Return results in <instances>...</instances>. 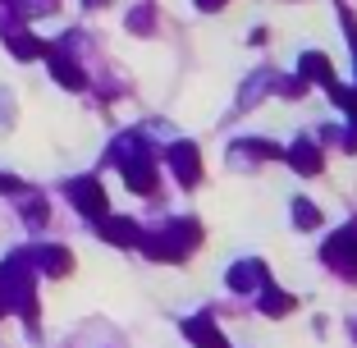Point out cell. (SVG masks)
Returning a JSON list of instances; mask_svg holds the SVG:
<instances>
[{"label":"cell","mask_w":357,"mask_h":348,"mask_svg":"<svg viewBox=\"0 0 357 348\" xmlns=\"http://www.w3.org/2000/svg\"><path fill=\"white\" fill-rule=\"evenodd\" d=\"M188 339L192 344H202V348H225V339H220V330L211 326V317H197V321H188Z\"/></svg>","instance_id":"9c48e42d"},{"label":"cell","mask_w":357,"mask_h":348,"mask_svg":"<svg viewBox=\"0 0 357 348\" xmlns=\"http://www.w3.org/2000/svg\"><path fill=\"white\" fill-rule=\"evenodd\" d=\"M294 215H298V225H303V229L321 225V211H316V206H307V202H298V206H294Z\"/></svg>","instance_id":"5bb4252c"},{"label":"cell","mask_w":357,"mask_h":348,"mask_svg":"<svg viewBox=\"0 0 357 348\" xmlns=\"http://www.w3.org/2000/svg\"><path fill=\"white\" fill-rule=\"evenodd\" d=\"M28 262H37L46 275H69V266H74V257L64 252V248H37V252L28 257Z\"/></svg>","instance_id":"ba28073f"},{"label":"cell","mask_w":357,"mask_h":348,"mask_svg":"<svg viewBox=\"0 0 357 348\" xmlns=\"http://www.w3.org/2000/svg\"><path fill=\"white\" fill-rule=\"evenodd\" d=\"M165 156H169V165H174V174L183 183H197L202 179V156H197V147H192V142H174Z\"/></svg>","instance_id":"277c9868"},{"label":"cell","mask_w":357,"mask_h":348,"mask_svg":"<svg viewBox=\"0 0 357 348\" xmlns=\"http://www.w3.org/2000/svg\"><path fill=\"white\" fill-rule=\"evenodd\" d=\"M326 257H330L335 266H344V271H353V275H357V229H344L339 239H330Z\"/></svg>","instance_id":"8992f818"},{"label":"cell","mask_w":357,"mask_h":348,"mask_svg":"<svg viewBox=\"0 0 357 348\" xmlns=\"http://www.w3.org/2000/svg\"><path fill=\"white\" fill-rule=\"evenodd\" d=\"M197 239H202V229H197L192 220H174L165 234H156V239H142V248H147V257H156V262H174V257H183Z\"/></svg>","instance_id":"7a4b0ae2"},{"label":"cell","mask_w":357,"mask_h":348,"mask_svg":"<svg viewBox=\"0 0 357 348\" xmlns=\"http://www.w3.org/2000/svg\"><path fill=\"white\" fill-rule=\"evenodd\" d=\"M0 192H10V197H14V192H23V183L14 179V174H0Z\"/></svg>","instance_id":"2e32d148"},{"label":"cell","mask_w":357,"mask_h":348,"mask_svg":"<svg viewBox=\"0 0 357 348\" xmlns=\"http://www.w3.org/2000/svg\"><path fill=\"white\" fill-rule=\"evenodd\" d=\"M0 317H5V303H0Z\"/></svg>","instance_id":"e0dca14e"},{"label":"cell","mask_w":357,"mask_h":348,"mask_svg":"<svg viewBox=\"0 0 357 348\" xmlns=\"http://www.w3.org/2000/svg\"><path fill=\"white\" fill-rule=\"evenodd\" d=\"M92 5H101V0H92Z\"/></svg>","instance_id":"ac0fdd59"},{"label":"cell","mask_w":357,"mask_h":348,"mask_svg":"<svg viewBox=\"0 0 357 348\" xmlns=\"http://www.w3.org/2000/svg\"><path fill=\"white\" fill-rule=\"evenodd\" d=\"M261 307H266V312H271V317H275V312H280V317H284V312H289V307H294V303H289V298H284L280 289H266V303H261Z\"/></svg>","instance_id":"4fadbf2b"},{"label":"cell","mask_w":357,"mask_h":348,"mask_svg":"<svg viewBox=\"0 0 357 348\" xmlns=\"http://www.w3.org/2000/svg\"><path fill=\"white\" fill-rule=\"evenodd\" d=\"M23 215H28L32 225H42V220H46V202H42V197H37V202H28V206H23Z\"/></svg>","instance_id":"9a60e30c"},{"label":"cell","mask_w":357,"mask_h":348,"mask_svg":"<svg viewBox=\"0 0 357 348\" xmlns=\"http://www.w3.org/2000/svg\"><path fill=\"white\" fill-rule=\"evenodd\" d=\"M101 239L119 243V248H142V229H137L133 220H124V215H110V220L101 225Z\"/></svg>","instance_id":"5b68a950"},{"label":"cell","mask_w":357,"mask_h":348,"mask_svg":"<svg viewBox=\"0 0 357 348\" xmlns=\"http://www.w3.org/2000/svg\"><path fill=\"white\" fill-rule=\"evenodd\" d=\"M5 46H10V55H19V60H37V55H46V46L37 42V37H28V32H10Z\"/></svg>","instance_id":"30bf717a"},{"label":"cell","mask_w":357,"mask_h":348,"mask_svg":"<svg viewBox=\"0 0 357 348\" xmlns=\"http://www.w3.org/2000/svg\"><path fill=\"white\" fill-rule=\"evenodd\" d=\"M257 275H261L257 266H234V271H229V285H234V289H248Z\"/></svg>","instance_id":"7c38bea8"},{"label":"cell","mask_w":357,"mask_h":348,"mask_svg":"<svg viewBox=\"0 0 357 348\" xmlns=\"http://www.w3.org/2000/svg\"><path fill=\"white\" fill-rule=\"evenodd\" d=\"M0 303H5V312H19L28 326L37 321V294H32L28 252H14L10 262H0Z\"/></svg>","instance_id":"6da1fadb"},{"label":"cell","mask_w":357,"mask_h":348,"mask_svg":"<svg viewBox=\"0 0 357 348\" xmlns=\"http://www.w3.org/2000/svg\"><path fill=\"white\" fill-rule=\"evenodd\" d=\"M289 160H294L298 174H316V169H321V151L307 147V142H303V147H294V156H289Z\"/></svg>","instance_id":"8fae6325"},{"label":"cell","mask_w":357,"mask_h":348,"mask_svg":"<svg viewBox=\"0 0 357 348\" xmlns=\"http://www.w3.org/2000/svg\"><path fill=\"white\" fill-rule=\"evenodd\" d=\"M69 202H74L83 215H92V220L105 215V192H101L96 179H74V183H69Z\"/></svg>","instance_id":"3957f363"},{"label":"cell","mask_w":357,"mask_h":348,"mask_svg":"<svg viewBox=\"0 0 357 348\" xmlns=\"http://www.w3.org/2000/svg\"><path fill=\"white\" fill-rule=\"evenodd\" d=\"M46 60H51V74H55V83H60V87H74V92H78V87L87 83L83 69H78V64L69 60L64 51H46Z\"/></svg>","instance_id":"52a82bcc"}]
</instances>
